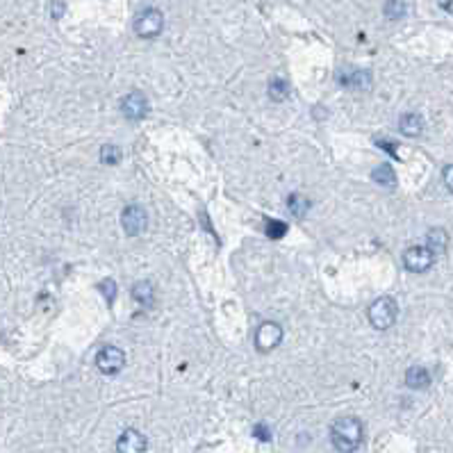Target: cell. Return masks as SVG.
Instances as JSON below:
<instances>
[{"instance_id":"1","label":"cell","mask_w":453,"mask_h":453,"mask_svg":"<svg viewBox=\"0 0 453 453\" xmlns=\"http://www.w3.org/2000/svg\"><path fill=\"white\" fill-rule=\"evenodd\" d=\"M333 447L340 453H353L363 442V424L355 417H342L330 428Z\"/></svg>"},{"instance_id":"2","label":"cell","mask_w":453,"mask_h":453,"mask_svg":"<svg viewBox=\"0 0 453 453\" xmlns=\"http://www.w3.org/2000/svg\"><path fill=\"white\" fill-rule=\"evenodd\" d=\"M369 321H371V326L378 328V330H385L390 328L394 321H397V315H399V308L397 303H394V298L390 296H380L376 298L374 303L369 306Z\"/></svg>"},{"instance_id":"3","label":"cell","mask_w":453,"mask_h":453,"mask_svg":"<svg viewBox=\"0 0 453 453\" xmlns=\"http://www.w3.org/2000/svg\"><path fill=\"white\" fill-rule=\"evenodd\" d=\"M165 28V16L160 9H144L142 14L135 19V32L142 39H153Z\"/></svg>"},{"instance_id":"4","label":"cell","mask_w":453,"mask_h":453,"mask_svg":"<svg viewBox=\"0 0 453 453\" xmlns=\"http://www.w3.org/2000/svg\"><path fill=\"white\" fill-rule=\"evenodd\" d=\"M435 262V255L428 246H410L408 251L403 253V264L405 269L412 271V274H422L428 271Z\"/></svg>"},{"instance_id":"5","label":"cell","mask_w":453,"mask_h":453,"mask_svg":"<svg viewBox=\"0 0 453 453\" xmlns=\"http://www.w3.org/2000/svg\"><path fill=\"white\" fill-rule=\"evenodd\" d=\"M281 340H283V328L274 321H264L258 328V333H255V348H258L260 353H269L281 344Z\"/></svg>"},{"instance_id":"6","label":"cell","mask_w":453,"mask_h":453,"mask_svg":"<svg viewBox=\"0 0 453 453\" xmlns=\"http://www.w3.org/2000/svg\"><path fill=\"white\" fill-rule=\"evenodd\" d=\"M96 367L103 371V374H119V371L125 367V353L116 346H105L100 348V353L96 355Z\"/></svg>"},{"instance_id":"7","label":"cell","mask_w":453,"mask_h":453,"mask_svg":"<svg viewBox=\"0 0 453 453\" xmlns=\"http://www.w3.org/2000/svg\"><path fill=\"white\" fill-rule=\"evenodd\" d=\"M121 226L127 235H142L148 226V214L142 205H127L121 214Z\"/></svg>"},{"instance_id":"8","label":"cell","mask_w":453,"mask_h":453,"mask_svg":"<svg viewBox=\"0 0 453 453\" xmlns=\"http://www.w3.org/2000/svg\"><path fill=\"white\" fill-rule=\"evenodd\" d=\"M121 112H123L125 119H130V121L144 119V116L148 114V100H146V96L142 94V91H132V94L123 96Z\"/></svg>"},{"instance_id":"9","label":"cell","mask_w":453,"mask_h":453,"mask_svg":"<svg viewBox=\"0 0 453 453\" xmlns=\"http://www.w3.org/2000/svg\"><path fill=\"white\" fill-rule=\"evenodd\" d=\"M116 451L119 453H144L146 451V437L139 431H125L121 433L119 442H116Z\"/></svg>"},{"instance_id":"10","label":"cell","mask_w":453,"mask_h":453,"mask_svg":"<svg viewBox=\"0 0 453 453\" xmlns=\"http://www.w3.org/2000/svg\"><path fill=\"white\" fill-rule=\"evenodd\" d=\"M340 83L351 89H367L371 85V76L363 68H351V71H340Z\"/></svg>"},{"instance_id":"11","label":"cell","mask_w":453,"mask_h":453,"mask_svg":"<svg viewBox=\"0 0 453 453\" xmlns=\"http://www.w3.org/2000/svg\"><path fill=\"white\" fill-rule=\"evenodd\" d=\"M405 385L412 390H424L431 385V374L424 367H410L405 371Z\"/></svg>"},{"instance_id":"12","label":"cell","mask_w":453,"mask_h":453,"mask_svg":"<svg viewBox=\"0 0 453 453\" xmlns=\"http://www.w3.org/2000/svg\"><path fill=\"white\" fill-rule=\"evenodd\" d=\"M399 130L405 137H417L424 130V119L420 114H403L401 116V123H399Z\"/></svg>"},{"instance_id":"13","label":"cell","mask_w":453,"mask_h":453,"mask_svg":"<svg viewBox=\"0 0 453 453\" xmlns=\"http://www.w3.org/2000/svg\"><path fill=\"white\" fill-rule=\"evenodd\" d=\"M447 244H449V237H447V232H444L442 228L428 230V235H426V246L433 251V255L444 253V251H447Z\"/></svg>"},{"instance_id":"14","label":"cell","mask_w":453,"mask_h":453,"mask_svg":"<svg viewBox=\"0 0 453 453\" xmlns=\"http://www.w3.org/2000/svg\"><path fill=\"white\" fill-rule=\"evenodd\" d=\"M132 298L137 301L139 306L150 308V306H153V301H155L153 285H150V283H137V285L132 287Z\"/></svg>"},{"instance_id":"15","label":"cell","mask_w":453,"mask_h":453,"mask_svg":"<svg viewBox=\"0 0 453 453\" xmlns=\"http://www.w3.org/2000/svg\"><path fill=\"white\" fill-rule=\"evenodd\" d=\"M371 178H374V182L382 184V187H394L397 184V176H394V169L390 165H378L374 173H371Z\"/></svg>"},{"instance_id":"16","label":"cell","mask_w":453,"mask_h":453,"mask_svg":"<svg viewBox=\"0 0 453 453\" xmlns=\"http://www.w3.org/2000/svg\"><path fill=\"white\" fill-rule=\"evenodd\" d=\"M287 207H289V212L296 214V217H303L308 210H310V199L303 194H292L287 199Z\"/></svg>"},{"instance_id":"17","label":"cell","mask_w":453,"mask_h":453,"mask_svg":"<svg viewBox=\"0 0 453 453\" xmlns=\"http://www.w3.org/2000/svg\"><path fill=\"white\" fill-rule=\"evenodd\" d=\"M287 96H289V85L285 83V80H271V85H269V98L276 100V103H283Z\"/></svg>"},{"instance_id":"18","label":"cell","mask_w":453,"mask_h":453,"mask_svg":"<svg viewBox=\"0 0 453 453\" xmlns=\"http://www.w3.org/2000/svg\"><path fill=\"white\" fill-rule=\"evenodd\" d=\"M385 16L390 21H399L405 16V3L403 0H387L385 3Z\"/></svg>"},{"instance_id":"19","label":"cell","mask_w":453,"mask_h":453,"mask_svg":"<svg viewBox=\"0 0 453 453\" xmlns=\"http://www.w3.org/2000/svg\"><path fill=\"white\" fill-rule=\"evenodd\" d=\"M119 160H121V148L119 146L105 144L100 148V162H103V165H116Z\"/></svg>"},{"instance_id":"20","label":"cell","mask_w":453,"mask_h":453,"mask_svg":"<svg viewBox=\"0 0 453 453\" xmlns=\"http://www.w3.org/2000/svg\"><path fill=\"white\" fill-rule=\"evenodd\" d=\"M264 230H266V235H269L271 239H278V237H283L287 232V224L285 222H276V219H266Z\"/></svg>"},{"instance_id":"21","label":"cell","mask_w":453,"mask_h":453,"mask_svg":"<svg viewBox=\"0 0 453 453\" xmlns=\"http://www.w3.org/2000/svg\"><path fill=\"white\" fill-rule=\"evenodd\" d=\"M98 289H100L103 294H105V298L112 303L114 296H116V287H114V283H112V281H103V283L98 285Z\"/></svg>"},{"instance_id":"22","label":"cell","mask_w":453,"mask_h":453,"mask_svg":"<svg viewBox=\"0 0 453 453\" xmlns=\"http://www.w3.org/2000/svg\"><path fill=\"white\" fill-rule=\"evenodd\" d=\"M442 176H444V184H447V189L453 194V165H449V167L444 169Z\"/></svg>"},{"instance_id":"23","label":"cell","mask_w":453,"mask_h":453,"mask_svg":"<svg viewBox=\"0 0 453 453\" xmlns=\"http://www.w3.org/2000/svg\"><path fill=\"white\" fill-rule=\"evenodd\" d=\"M62 14H64V5L62 3H53V16L60 19Z\"/></svg>"},{"instance_id":"24","label":"cell","mask_w":453,"mask_h":453,"mask_svg":"<svg viewBox=\"0 0 453 453\" xmlns=\"http://www.w3.org/2000/svg\"><path fill=\"white\" fill-rule=\"evenodd\" d=\"M439 7H442L444 11H453V0H437Z\"/></svg>"},{"instance_id":"25","label":"cell","mask_w":453,"mask_h":453,"mask_svg":"<svg viewBox=\"0 0 453 453\" xmlns=\"http://www.w3.org/2000/svg\"><path fill=\"white\" fill-rule=\"evenodd\" d=\"M255 435L262 437V439H269V433H266V428H264V426H258V428H255Z\"/></svg>"}]
</instances>
